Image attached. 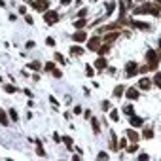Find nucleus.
Here are the masks:
<instances>
[{"instance_id": "nucleus-16", "label": "nucleus", "mask_w": 161, "mask_h": 161, "mask_svg": "<svg viewBox=\"0 0 161 161\" xmlns=\"http://www.w3.org/2000/svg\"><path fill=\"white\" fill-rule=\"evenodd\" d=\"M0 123H2V125H8V123H10V119H8V114L4 112V110H0Z\"/></svg>"}, {"instance_id": "nucleus-31", "label": "nucleus", "mask_w": 161, "mask_h": 161, "mask_svg": "<svg viewBox=\"0 0 161 161\" xmlns=\"http://www.w3.org/2000/svg\"><path fill=\"white\" fill-rule=\"evenodd\" d=\"M30 68H32V70H40V63H38V61H34V63H30Z\"/></svg>"}, {"instance_id": "nucleus-7", "label": "nucleus", "mask_w": 161, "mask_h": 161, "mask_svg": "<svg viewBox=\"0 0 161 161\" xmlns=\"http://www.w3.org/2000/svg\"><path fill=\"white\" fill-rule=\"evenodd\" d=\"M131 23V27H135V29H140V30H150L152 27H150V25L146 23V21H137V19H135V21H129Z\"/></svg>"}, {"instance_id": "nucleus-18", "label": "nucleus", "mask_w": 161, "mask_h": 161, "mask_svg": "<svg viewBox=\"0 0 161 161\" xmlns=\"http://www.w3.org/2000/svg\"><path fill=\"white\" fill-rule=\"evenodd\" d=\"M84 27H85V19H84V17H80L78 21H74V29L80 30V29H84Z\"/></svg>"}, {"instance_id": "nucleus-13", "label": "nucleus", "mask_w": 161, "mask_h": 161, "mask_svg": "<svg viewBox=\"0 0 161 161\" xmlns=\"http://www.w3.org/2000/svg\"><path fill=\"white\" fill-rule=\"evenodd\" d=\"M70 55L80 57V55H84V49H82L80 46H72V48H70Z\"/></svg>"}, {"instance_id": "nucleus-41", "label": "nucleus", "mask_w": 161, "mask_h": 161, "mask_svg": "<svg viewBox=\"0 0 161 161\" xmlns=\"http://www.w3.org/2000/svg\"><path fill=\"white\" fill-rule=\"evenodd\" d=\"M138 159H140V161H146V159H148V155H146V154H140V155H138Z\"/></svg>"}, {"instance_id": "nucleus-40", "label": "nucleus", "mask_w": 161, "mask_h": 161, "mask_svg": "<svg viewBox=\"0 0 161 161\" xmlns=\"http://www.w3.org/2000/svg\"><path fill=\"white\" fill-rule=\"evenodd\" d=\"M102 108H104V110H110V102L104 101V102H102Z\"/></svg>"}, {"instance_id": "nucleus-45", "label": "nucleus", "mask_w": 161, "mask_h": 161, "mask_svg": "<svg viewBox=\"0 0 161 161\" xmlns=\"http://www.w3.org/2000/svg\"><path fill=\"white\" fill-rule=\"evenodd\" d=\"M0 82H2V76H0Z\"/></svg>"}, {"instance_id": "nucleus-29", "label": "nucleus", "mask_w": 161, "mask_h": 161, "mask_svg": "<svg viewBox=\"0 0 161 161\" xmlns=\"http://www.w3.org/2000/svg\"><path fill=\"white\" fill-rule=\"evenodd\" d=\"M127 146V138H119V142H118V148H125Z\"/></svg>"}, {"instance_id": "nucleus-26", "label": "nucleus", "mask_w": 161, "mask_h": 161, "mask_svg": "<svg viewBox=\"0 0 161 161\" xmlns=\"http://www.w3.org/2000/svg\"><path fill=\"white\" fill-rule=\"evenodd\" d=\"M61 140H63V142H65V144H66V146H68V148H72V138H70V137H63Z\"/></svg>"}, {"instance_id": "nucleus-20", "label": "nucleus", "mask_w": 161, "mask_h": 161, "mask_svg": "<svg viewBox=\"0 0 161 161\" xmlns=\"http://www.w3.org/2000/svg\"><path fill=\"white\" fill-rule=\"evenodd\" d=\"M154 85H157L161 89V72H155L154 74Z\"/></svg>"}, {"instance_id": "nucleus-8", "label": "nucleus", "mask_w": 161, "mask_h": 161, "mask_svg": "<svg viewBox=\"0 0 161 161\" xmlns=\"http://www.w3.org/2000/svg\"><path fill=\"white\" fill-rule=\"evenodd\" d=\"M125 95H127V99H131V101H137L140 91L137 89V87H129V89H125Z\"/></svg>"}, {"instance_id": "nucleus-19", "label": "nucleus", "mask_w": 161, "mask_h": 161, "mask_svg": "<svg viewBox=\"0 0 161 161\" xmlns=\"http://www.w3.org/2000/svg\"><path fill=\"white\" fill-rule=\"evenodd\" d=\"M108 49H110V46H101V48H99L97 51H99V55H101V57H106V53H108Z\"/></svg>"}, {"instance_id": "nucleus-36", "label": "nucleus", "mask_w": 161, "mask_h": 161, "mask_svg": "<svg viewBox=\"0 0 161 161\" xmlns=\"http://www.w3.org/2000/svg\"><path fill=\"white\" fill-rule=\"evenodd\" d=\"M51 74H53L55 78H61V76H63V72H61V70H55V68H53V70H51Z\"/></svg>"}, {"instance_id": "nucleus-5", "label": "nucleus", "mask_w": 161, "mask_h": 161, "mask_svg": "<svg viewBox=\"0 0 161 161\" xmlns=\"http://www.w3.org/2000/svg\"><path fill=\"white\" fill-rule=\"evenodd\" d=\"M101 42H102V40L99 38V36H93L89 42H87V48H89L91 51H97L99 48H101Z\"/></svg>"}, {"instance_id": "nucleus-37", "label": "nucleus", "mask_w": 161, "mask_h": 161, "mask_svg": "<svg viewBox=\"0 0 161 161\" xmlns=\"http://www.w3.org/2000/svg\"><path fill=\"white\" fill-rule=\"evenodd\" d=\"M85 15H87V10H85V8H82V10H80V13H78V17H85Z\"/></svg>"}, {"instance_id": "nucleus-34", "label": "nucleus", "mask_w": 161, "mask_h": 161, "mask_svg": "<svg viewBox=\"0 0 161 161\" xmlns=\"http://www.w3.org/2000/svg\"><path fill=\"white\" fill-rule=\"evenodd\" d=\"M10 116H12V119H15V121H17V112H15V108H12V110H10Z\"/></svg>"}, {"instance_id": "nucleus-38", "label": "nucleus", "mask_w": 161, "mask_h": 161, "mask_svg": "<svg viewBox=\"0 0 161 161\" xmlns=\"http://www.w3.org/2000/svg\"><path fill=\"white\" fill-rule=\"evenodd\" d=\"M97 157H99V159H104V157L108 159V154H106V152H101V154H99V155H97Z\"/></svg>"}, {"instance_id": "nucleus-43", "label": "nucleus", "mask_w": 161, "mask_h": 161, "mask_svg": "<svg viewBox=\"0 0 161 161\" xmlns=\"http://www.w3.org/2000/svg\"><path fill=\"white\" fill-rule=\"evenodd\" d=\"M70 2H72V0H61V6H68Z\"/></svg>"}, {"instance_id": "nucleus-2", "label": "nucleus", "mask_w": 161, "mask_h": 161, "mask_svg": "<svg viewBox=\"0 0 161 161\" xmlns=\"http://www.w3.org/2000/svg\"><path fill=\"white\" fill-rule=\"evenodd\" d=\"M44 21H46V25H55L59 21V12H55V10H46Z\"/></svg>"}, {"instance_id": "nucleus-33", "label": "nucleus", "mask_w": 161, "mask_h": 161, "mask_svg": "<svg viewBox=\"0 0 161 161\" xmlns=\"http://www.w3.org/2000/svg\"><path fill=\"white\" fill-rule=\"evenodd\" d=\"M44 68L48 70V72H51V70L55 68V65H53V63H46V66H44Z\"/></svg>"}, {"instance_id": "nucleus-15", "label": "nucleus", "mask_w": 161, "mask_h": 161, "mask_svg": "<svg viewBox=\"0 0 161 161\" xmlns=\"http://www.w3.org/2000/svg\"><path fill=\"white\" fill-rule=\"evenodd\" d=\"M95 68H106V59L104 57H99L95 61Z\"/></svg>"}, {"instance_id": "nucleus-11", "label": "nucleus", "mask_w": 161, "mask_h": 161, "mask_svg": "<svg viewBox=\"0 0 161 161\" xmlns=\"http://www.w3.org/2000/svg\"><path fill=\"white\" fill-rule=\"evenodd\" d=\"M129 121H131V125H133V127H140V125L144 123V119H142V118H138V116H133V114H131Z\"/></svg>"}, {"instance_id": "nucleus-6", "label": "nucleus", "mask_w": 161, "mask_h": 161, "mask_svg": "<svg viewBox=\"0 0 161 161\" xmlns=\"http://www.w3.org/2000/svg\"><path fill=\"white\" fill-rule=\"evenodd\" d=\"M125 70H127V76H135L138 72V65L135 63V61H129V63L125 65Z\"/></svg>"}, {"instance_id": "nucleus-9", "label": "nucleus", "mask_w": 161, "mask_h": 161, "mask_svg": "<svg viewBox=\"0 0 161 161\" xmlns=\"http://www.w3.org/2000/svg\"><path fill=\"white\" fill-rule=\"evenodd\" d=\"M85 38H87V34H85V30H78V32L74 34V38H72V40H74V42L76 44H82V42H85Z\"/></svg>"}, {"instance_id": "nucleus-14", "label": "nucleus", "mask_w": 161, "mask_h": 161, "mask_svg": "<svg viewBox=\"0 0 161 161\" xmlns=\"http://www.w3.org/2000/svg\"><path fill=\"white\" fill-rule=\"evenodd\" d=\"M118 36H119V32H118V30H116V32H108V34H104V42H108V44H110V42H114V40L118 38Z\"/></svg>"}, {"instance_id": "nucleus-44", "label": "nucleus", "mask_w": 161, "mask_h": 161, "mask_svg": "<svg viewBox=\"0 0 161 161\" xmlns=\"http://www.w3.org/2000/svg\"><path fill=\"white\" fill-rule=\"evenodd\" d=\"M154 4H155V6H157V8H159V12H161V0H155V2H154Z\"/></svg>"}, {"instance_id": "nucleus-42", "label": "nucleus", "mask_w": 161, "mask_h": 161, "mask_svg": "<svg viewBox=\"0 0 161 161\" xmlns=\"http://www.w3.org/2000/svg\"><path fill=\"white\" fill-rule=\"evenodd\" d=\"M25 19H27V23H29V25H32V23H34V19L30 17V15H27V17H25Z\"/></svg>"}, {"instance_id": "nucleus-1", "label": "nucleus", "mask_w": 161, "mask_h": 161, "mask_svg": "<svg viewBox=\"0 0 161 161\" xmlns=\"http://www.w3.org/2000/svg\"><path fill=\"white\" fill-rule=\"evenodd\" d=\"M133 13L135 15H140V13H150V15H159V8L155 6L154 2H146V4H142V6H135L133 8Z\"/></svg>"}, {"instance_id": "nucleus-35", "label": "nucleus", "mask_w": 161, "mask_h": 161, "mask_svg": "<svg viewBox=\"0 0 161 161\" xmlns=\"http://www.w3.org/2000/svg\"><path fill=\"white\" fill-rule=\"evenodd\" d=\"M114 6H116L114 2H110V4H108V6H106V8H108V10H106V13H112V12H114Z\"/></svg>"}, {"instance_id": "nucleus-12", "label": "nucleus", "mask_w": 161, "mask_h": 161, "mask_svg": "<svg viewBox=\"0 0 161 161\" xmlns=\"http://www.w3.org/2000/svg\"><path fill=\"white\" fill-rule=\"evenodd\" d=\"M127 137L131 142H138V138H140V135L137 131H133V129H127Z\"/></svg>"}, {"instance_id": "nucleus-25", "label": "nucleus", "mask_w": 161, "mask_h": 161, "mask_svg": "<svg viewBox=\"0 0 161 161\" xmlns=\"http://www.w3.org/2000/svg\"><path fill=\"white\" fill-rule=\"evenodd\" d=\"M144 138H154V129H146L144 131Z\"/></svg>"}, {"instance_id": "nucleus-3", "label": "nucleus", "mask_w": 161, "mask_h": 161, "mask_svg": "<svg viewBox=\"0 0 161 161\" xmlns=\"http://www.w3.org/2000/svg\"><path fill=\"white\" fill-rule=\"evenodd\" d=\"M146 61H148L150 70H152V68H155V66H157V61H159L157 51H155V49H148V51H146Z\"/></svg>"}, {"instance_id": "nucleus-28", "label": "nucleus", "mask_w": 161, "mask_h": 161, "mask_svg": "<svg viewBox=\"0 0 161 161\" xmlns=\"http://www.w3.org/2000/svg\"><path fill=\"white\" fill-rule=\"evenodd\" d=\"M36 154H38V155H46V150L42 148V144H40V142H38V148H36Z\"/></svg>"}, {"instance_id": "nucleus-30", "label": "nucleus", "mask_w": 161, "mask_h": 161, "mask_svg": "<svg viewBox=\"0 0 161 161\" xmlns=\"http://www.w3.org/2000/svg\"><path fill=\"white\" fill-rule=\"evenodd\" d=\"M137 148H138V146H137V142H133V146H129V148H127V152H129V154H133V152H137Z\"/></svg>"}, {"instance_id": "nucleus-22", "label": "nucleus", "mask_w": 161, "mask_h": 161, "mask_svg": "<svg viewBox=\"0 0 161 161\" xmlns=\"http://www.w3.org/2000/svg\"><path fill=\"white\" fill-rule=\"evenodd\" d=\"M85 74L89 76V78H91V76H95V70H93V66H91V65H87V66H85Z\"/></svg>"}, {"instance_id": "nucleus-17", "label": "nucleus", "mask_w": 161, "mask_h": 161, "mask_svg": "<svg viewBox=\"0 0 161 161\" xmlns=\"http://www.w3.org/2000/svg\"><path fill=\"white\" fill-rule=\"evenodd\" d=\"M123 93H125V85H118L116 89H114V97H121Z\"/></svg>"}, {"instance_id": "nucleus-4", "label": "nucleus", "mask_w": 161, "mask_h": 161, "mask_svg": "<svg viewBox=\"0 0 161 161\" xmlns=\"http://www.w3.org/2000/svg\"><path fill=\"white\" fill-rule=\"evenodd\" d=\"M30 6L38 12H46V10H49V2L48 0H36V2H30Z\"/></svg>"}, {"instance_id": "nucleus-27", "label": "nucleus", "mask_w": 161, "mask_h": 161, "mask_svg": "<svg viewBox=\"0 0 161 161\" xmlns=\"http://www.w3.org/2000/svg\"><path fill=\"white\" fill-rule=\"evenodd\" d=\"M55 61H57V63H61V65H65V57L61 53H55Z\"/></svg>"}, {"instance_id": "nucleus-24", "label": "nucleus", "mask_w": 161, "mask_h": 161, "mask_svg": "<svg viewBox=\"0 0 161 161\" xmlns=\"http://www.w3.org/2000/svg\"><path fill=\"white\" fill-rule=\"evenodd\" d=\"M110 119H112V121H118V119H119L118 110H112V112H110Z\"/></svg>"}, {"instance_id": "nucleus-32", "label": "nucleus", "mask_w": 161, "mask_h": 161, "mask_svg": "<svg viewBox=\"0 0 161 161\" xmlns=\"http://www.w3.org/2000/svg\"><path fill=\"white\" fill-rule=\"evenodd\" d=\"M123 112H125V114H129V116H131V114H133V106H131V104H127L125 108H123Z\"/></svg>"}, {"instance_id": "nucleus-10", "label": "nucleus", "mask_w": 161, "mask_h": 161, "mask_svg": "<svg viewBox=\"0 0 161 161\" xmlns=\"http://www.w3.org/2000/svg\"><path fill=\"white\" fill-rule=\"evenodd\" d=\"M150 87H152V80H148V78H142V80L138 82V89H142V91H148Z\"/></svg>"}, {"instance_id": "nucleus-23", "label": "nucleus", "mask_w": 161, "mask_h": 161, "mask_svg": "<svg viewBox=\"0 0 161 161\" xmlns=\"http://www.w3.org/2000/svg\"><path fill=\"white\" fill-rule=\"evenodd\" d=\"M91 123H93V129H95V133H101V127H99V121L95 118H91Z\"/></svg>"}, {"instance_id": "nucleus-39", "label": "nucleus", "mask_w": 161, "mask_h": 161, "mask_svg": "<svg viewBox=\"0 0 161 161\" xmlns=\"http://www.w3.org/2000/svg\"><path fill=\"white\" fill-rule=\"evenodd\" d=\"M46 44H48V46H55V40L53 38H46Z\"/></svg>"}, {"instance_id": "nucleus-21", "label": "nucleus", "mask_w": 161, "mask_h": 161, "mask_svg": "<svg viewBox=\"0 0 161 161\" xmlns=\"http://www.w3.org/2000/svg\"><path fill=\"white\" fill-rule=\"evenodd\" d=\"M4 91H6V93H15V91H17V87H15V85H10V84H6V85H4Z\"/></svg>"}]
</instances>
